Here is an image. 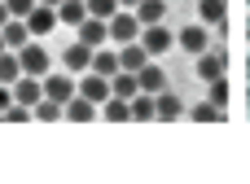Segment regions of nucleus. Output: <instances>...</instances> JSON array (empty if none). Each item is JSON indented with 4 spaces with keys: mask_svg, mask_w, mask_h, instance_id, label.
<instances>
[{
    "mask_svg": "<svg viewBox=\"0 0 250 184\" xmlns=\"http://www.w3.org/2000/svg\"><path fill=\"white\" fill-rule=\"evenodd\" d=\"M105 22H110V40H114V44H132V40L141 35V18H136L132 9H119V13L105 18Z\"/></svg>",
    "mask_w": 250,
    "mask_h": 184,
    "instance_id": "obj_1",
    "label": "nucleus"
},
{
    "mask_svg": "<svg viewBox=\"0 0 250 184\" xmlns=\"http://www.w3.org/2000/svg\"><path fill=\"white\" fill-rule=\"evenodd\" d=\"M22 22H26L31 40H44V35H48V31L57 26V9H53V4H35V9H31V13L22 18Z\"/></svg>",
    "mask_w": 250,
    "mask_h": 184,
    "instance_id": "obj_2",
    "label": "nucleus"
},
{
    "mask_svg": "<svg viewBox=\"0 0 250 184\" xmlns=\"http://www.w3.org/2000/svg\"><path fill=\"white\" fill-rule=\"evenodd\" d=\"M18 61H22V75H40V79L48 75V53H44V48H40L35 40L18 48Z\"/></svg>",
    "mask_w": 250,
    "mask_h": 184,
    "instance_id": "obj_3",
    "label": "nucleus"
},
{
    "mask_svg": "<svg viewBox=\"0 0 250 184\" xmlns=\"http://www.w3.org/2000/svg\"><path fill=\"white\" fill-rule=\"evenodd\" d=\"M75 92H79V97H88L92 105H101V101L110 97V79H105V75H97V70H83V79L75 83Z\"/></svg>",
    "mask_w": 250,
    "mask_h": 184,
    "instance_id": "obj_4",
    "label": "nucleus"
},
{
    "mask_svg": "<svg viewBox=\"0 0 250 184\" xmlns=\"http://www.w3.org/2000/svg\"><path fill=\"white\" fill-rule=\"evenodd\" d=\"M75 31H79V44H88V48H101L110 40V22L105 18H83Z\"/></svg>",
    "mask_w": 250,
    "mask_h": 184,
    "instance_id": "obj_5",
    "label": "nucleus"
},
{
    "mask_svg": "<svg viewBox=\"0 0 250 184\" xmlns=\"http://www.w3.org/2000/svg\"><path fill=\"white\" fill-rule=\"evenodd\" d=\"M136 83H141V92H149V97H158V92L167 88V70H163V66H158V61L149 57V61H145V66L136 70Z\"/></svg>",
    "mask_w": 250,
    "mask_h": 184,
    "instance_id": "obj_6",
    "label": "nucleus"
},
{
    "mask_svg": "<svg viewBox=\"0 0 250 184\" xmlns=\"http://www.w3.org/2000/svg\"><path fill=\"white\" fill-rule=\"evenodd\" d=\"M40 83H44V97H48V101H57V105H66V101L75 97V79H70L66 70H62V75H44Z\"/></svg>",
    "mask_w": 250,
    "mask_h": 184,
    "instance_id": "obj_7",
    "label": "nucleus"
},
{
    "mask_svg": "<svg viewBox=\"0 0 250 184\" xmlns=\"http://www.w3.org/2000/svg\"><path fill=\"white\" fill-rule=\"evenodd\" d=\"M141 31H145V40H141V44H145V53H149V57H158V53H167V48L176 44V35H171L163 22H154V26H141Z\"/></svg>",
    "mask_w": 250,
    "mask_h": 184,
    "instance_id": "obj_8",
    "label": "nucleus"
},
{
    "mask_svg": "<svg viewBox=\"0 0 250 184\" xmlns=\"http://www.w3.org/2000/svg\"><path fill=\"white\" fill-rule=\"evenodd\" d=\"M9 88H13V101H22V105H35V101L44 97V83H40V75H18Z\"/></svg>",
    "mask_w": 250,
    "mask_h": 184,
    "instance_id": "obj_9",
    "label": "nucleus"
},
{
    "mask_svg": "<svg viewBox=\"0 0 250 184\" xmlns=\"http://www.w3.org/2000/svg\"><path fill=\"white\" fill-rule=\"evenodd\" d=\"M62 66H66V75H83V70L92 66V48L75 40V44H70V48L62 53Z\"/></svg>",
    "mask_w": 250,
    "mask_h": 184,
    "instance_id": "obj_10",
    "label": "nucleus"
},
{
    "mask_svg": "<svg viewBox=\"0 0 250 184\" xmlns=\"http://www.w3.org/2000/svg\"><path fill=\"white\" fill-rule=\"evenodd\" d=\"M62 119H70V123H92V119H97V105H92L88 97H79V92H75V97L62 105Z\"/></svg>",
    "mask_w": 250,
    "mask_h": 184,
    "instance_id": "obj_11",
    "label": "nucleus"
},
{
    "mask_svg": "<svg viewBox=\"0 0 250 184\" xmlns=\"http://www.w3.org/2000/svg\"><path fill=\"white\" fill-rule=\"evenodd\" d=\"M154 110H158V119H163V123H171V119H180V114H185V101H180L171 88H163V92L154 97Z\"/></svg>",
    "mask_w": 250,
    "mask_h": 184,
    "instance_id": "obj_12",
    "label": "nucleus"
},
{
    "mask_svg": "<svg viewBox=\"0 0 250 184\" xmlns=\"http://www.w3.org/2000/svg\"><path fill=\"white\" fill-rule=\"evenodd\" d=\"M0 35H4V48H13V53H18L22 44H31V31H26L22 18H9V22L0 26Z\"/></svg>",
    "mask_w": 250,
    "mask_h": 184,
    "instance_id": "obj_13",
    "label": "nucleus"
},
{
    "mask_svg": "<svg viewBox=\"0 0 250 184\" xmlns=\"http://www.w3.org/2000/svg\"><path fill=\"white\" fill-rule=\"evenodd\" d=\"M145 61H149L145 44H136V40H132V44H123V48H119V70H132V75H136Z\"/></svg>",
    "mask_w": 250,
    "mask_h": 184,
    "instance_id": "obj_14",
    "label": "nucleus"
},
{
    "mask_svg": "<svg viewBox=\"0 0 250 184\" xmlns=\"http://www.w3.org/2000/svg\"><path fill=\"white\" fill-rule=\"evenodd\" d=\"M136 92H141V83H136V75H132V70H114V75H110V97L132 101Z\"/></svg>",
    "mask_w": 250,
    "mask_h": 184,
    "instance_id": "obj_15",
    "label": "nucleus"
},
{
    "mask_svg": "<svg viewBox=\"0 0 250 184\" xmlns=\"http://www.w3.org/2000/svg\"><path fill=\"white\" fill-rule=\"evenodd\" d=\"M198 75L211 83V79H224V53H198Z\"/></svg>",
    "mask_w": 250,
    "mask_h": 184,
    "instance_id": "obj_16",
    "label": "nucleus"
},
{
    "mask_svg": "<svg viewBox=\"0 0 250 184\" xmlns=\"http://www.w3.org/2000/svg\"><path fill=\"white\" fill-rule=\"evenodd\" d=\"M180 48H185V53H207V48H211L207 26H185V31H180Z\"/></svg>",
    "mask_w": 250,
    "mask_h": 184,
    "instance_id": "obj_17",
    "label": "nucleus"
},
{
    "mask_svg": "<svg viewBox=\"0 0 250 184\" xmlns=\"http://www.w3.org/2000/svg\"><path fill=\"white\" fill-rule=\"evenodd\" d=\"M132 13L141 18V26H154V22H163V18H167V0H141Z\"/></svg>",
    "mask_w": 250,
    "mask_h": 184,
    "instance_id": "obj_18",
    "label": "nucleus"
},
{
    "mask_svg": "<svg viewBox=\"0 0 250 184\" xmlns=\"http://www.w3.org/2000/svg\"><path fill=\"white\" fill-rule=\"evenodd\" d=\"M83 18H88V4H83V0H62V4H57V22L79 26Z\"/></svg>",
    "mask_w": 250,
    "mask_h": 184,
    "instance_id": "obj_19",
    "label": "nucleus"
},
{
    "mask_svg": "<svg viewBox=\"0 0 250 184\" xmlns=\"http://www.w3.org/2000/svg\"><path fill=\"white\" fill-rule=\"evenodd\" d=\"M88 70H97V75L110 79V75L119 70V53H110V48H92V66H88Z\"/></svg>",
    "mask_w": 250,
    "mask_h": 184,
    "instance_id": "obj_20",
    "label": "nucleus"
},
{
    "mask_svg": "<svg viewBox=\"0 0 250 184\" xmlns=\"http://www.w3.org/2000/svg\"><path fill=\"white\" fill-rule=\"evenodd\" d=\"M101 110H105V119H110V123H127V119H132V105H127L123 97H105V101H101Z\"/></svg>",
    "mask_w": 250,
    "mask_h": 184,
    "instance_id": "obj_21",
    "label": "nucleus"
},
{
    "mask_svg": "<svg viewBox=\"0 0 250 184\" xmlns=\"http://www.w3.org/2000/svg\"><path fill=\"white\" fill-rule=\"evenodd\" d=\"M189 114H193V123H224V119H229L224 105H215V101H202V105H193Z\"/></svg>",
    "mask_w": 250,
    "mask_h": 184,
    "instance_id": "obj_22",
    "label": "nucleus"
},
{
    "mask_svg": "<svg viewBox=\"0 0 250 184\" xmlns=\"http://www.w3.org/2000/svg\"><path fill=\"white\" fill-rule=\"evenodd\" d=\"M127 105H132V119H145V123H149V119H158V110H154V97H149V92H136Z\"/></svg>",
    "mask_w": 250,
    "mask_h": 184,
    "instance_id": "obj_23",
    "label": "nucleus"
},
{
    "mask_svg": "<svg viewBox=\"0 0 250 184\" xmlns=\"http://www.w3.org/2000/svg\"><path fill=\"white\" fill-rule=\"evenodd\" d=\"M198 13H202V22H211V26H224V18H229L224 0H202V4H198Z\"/></svg>",
    "mask_w": 250,
    "mask_h": 184,
    "instance_id": "obj_24",
    "label": "nucleus"
},
{
    "mask_svg": "<svg viewBox=\"0 0 250 184\" xmlns=\"http://www.w3.org/2000/svg\"><path fill=\"white\" fill-rule=\"evenodd\" d=\"M18 75H22V61H18L13 48H4V53H0V83H13Z\"/></svg>",
    "mask_w": 250,
    "mask_h": 184,
    "instance_id": "obj_25",
    "label": "nucleus"
},
{
    "mask_svg": "<svg viewBox=\"0 0 250 184\" xmlns=\"http://www.w3.org/2000/svg\"><path fill=\"white\" fill-rule=\"evenodd\" d=\"M31 114H35L40 123H57V119H62V105H57V101H48V97H40V101L31 105Z\"/></svg>",
    "mask_w": 250,
    "mask_h": 184,
    "instance_id": "obj_26",
    "label": "nucleus"
},
{
    "mask_svg": "<svg viewBox=\"0 0 250 184\" xmlns=\"http://www.w3.org/2000/svg\"><path fill=\"white\" fill-rule=\"evenodd\" d=\"M88 4V18H114L119 13V0H83Z\"/></svg>",
    "mask_w": 250,
    "mask_h": 184,
    "instance_id": "obj_27",
    "label": "nucleus"
},
{
    "mask_svg": "<svg viewBox=\"0 0 250 184\" xmlns=\"http://www.w3.org/2000/svg\"><path fill=\"white\" fill-rule=\"evenodd\" d=\"M35 114H31V105H22V101H13L9 110H4V123H31Z\"/></svg>",
    "mask_w": 250,
    "mask_h": 184,
    "instance_id": "obj_28",
    "label": "nucleus"
},
{
    "mask_svg": "<svg viewBox=\"0 0 250 184\" xmlns=\"http://www.w3.org/2000/svg\"><path fill=\"white\" fill-rule=\"evenodd\" d=\"M4 9H9V18H26L35 9V0H4Z\"/></svg>",
    "mask_w": 250,
    "mask_h": 184,
    "instance_id": "obj_29",
    "label": "nucleus"
},
{
    "mask_svg": "<svg viewBox=\"0 0 250 184\" xmlns=\"http://www.w3.org/2000/svg\"><path fill=\"white\" fill-rule=\"evenodd\" d=\"M211 101L215 105H229V83L224 79H211Z\"/></svg>",
    "mask_w": 250,
    "mask_h": 184,
    "instance_id": "obj_30",
    "label": "nucleus"
},
{
    "mask_svg": "<svg viewBox=\"0 0 250 184\" xmlns=\"http://www.w3.org/2000/svg\"><path fill=\"white\" fill-rule=\"evenodd\" d=\"M9 105H13V88H9V83H0V119H4V110H9Z\"/></svg>",
    "mask_w": 250,
    "mask_h": 184,
    "instance_id": "obj_31",
    "label": "nucleus"
},
{
    "mask_svg": "<svg viewBox=\"0 0 250 184\" xmlns=\"http://www.w3.org/2000/svg\"><path fill=\"white\" fill-rule=\"evenodd\" d=\"M4 22H9V9H4V0H0V26H4Z\"/></svg>",
    "mask_w": 250,
    "mask_h": 184,
    "instance_id": "obj_32",
    "label": "nucleus"
},
{
    "mask_svg": "<svg viewBox=\"0 0 250 184\" xmlns=\"http://www.w3.org/2000/svg\"><path fill=\"white\" fill-rule=\"evenodd\" d=\"M136 4H141V0H119V9H136Z\"/></svg>",
    "mask_w": 250,
    "mask_h": 184,
    "instance_id": "obj_33",
    "label": "nucleus"
},
{
    "mask_svg": "<svg viewBox=\"0 0 250 184\" xmlns=\"http://www.w3.org/2000/svg\"><path fill=\"white\" fill-rule=\"evenodd\" d=\"M35 4H53V9H57V4H62V0H35Z\"/></svg>",
    "mask_w": 250,
    "mask_h": 184,
    "instance_id": "obj_34",
    "label": "nucleus"
},
{
    "mask_svg": "<svg viewBox=\"0 0 250 184\" xmlns=\"http://www.w3.org/2000/svg\"><path fill=\"white\" fill-rule=\"evenodd\" d=\"M0 53H4V35H0Z\"/></svg>",
    "mask_w": 250,
    "mask_h": 184,
    "instance_id": "obj_35",
    "label": "nucleus"
}]
</instances>
